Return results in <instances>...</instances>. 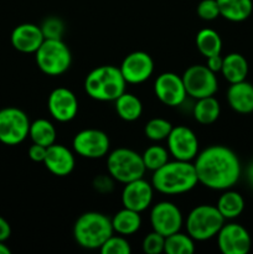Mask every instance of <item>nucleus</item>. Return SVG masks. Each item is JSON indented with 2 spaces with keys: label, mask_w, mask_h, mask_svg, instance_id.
Segmentation results:
<instances>
[{
  "label": "nucleus",
  "mask_w": 253,
  "mask_h": 254,
  "mask_svg": "<svg viewBox=\"0 0 253 254\" xmlns=\"http://www.w3.org/2000/svg\"><path fill=\"white\" fill-rule=\"evenodd\" d=\"M169 151L161 145H151L141 154L146 170L155 171L169 161Z\"/></svg>",
  "instance_id": "c756f323"
},
{
  "label": "nucleus",
  "mask_w": 253,
  "mask_h": 254,
  "mask_svg": "<svg viewBox=\"0 0 253 254\" xmlns=\"http://www.w3.org/2000/svg\"><path fill=\"white\" fill-rule=\"evenodd\" d=\"M198 184L195 165L191 161L174 160L154 171L151 185L164 195H181L192 190Z\"/></svg>",
  "instance_id": "f03ea898"
},
{
  "label": "nucleus",
  "mask_w": 253,
  "mask_h": 254,
  "mask_svg": "<svg viewBox=\"0 0 253 254\" xmlns=\"http://www.w3.org/2000/svg\"><path fill=\"white\" fill-rule=\"evenodd\" d=\"M196 104L193 106V118L197 123L202 126L215 123L221 113V107L217 99L213 96L205 97V98L196 99Z\"/></svg>",
  "instance_id": "393cba45"
},
{
  "label": "nucleus",
  "mask_w": 253,
  "mask_h": 254,
  "mask_svg": "<svg viewBox=\"0 0 253 254\" xmlns=\"http://www.w3.org/2000/svg\"><path fill=\"white\" fill-rule=\"evenodd\" d=\"M166 141L169 154L176 160L191 161L197 156L198 139L193 130L188 127H173Z\"/></svg>",
  "instance_id": "f8f14e48"
},
{
  "label": "nucleus",
  "mask_w": 253,
  "mask_h": 254,
  "mask_svg": "<svg viewBox=\"0 0 253 254\" xmlns=\"http://www.w3.org/2000/svg\"><path fill=\"white\" fill-rule=\"evenodd\" d=\"M47 108L55 121L67 123L76 118L78 113V99L71 89L59 87L50 93Z\"/></svg>",
  "instance_id": "dca6fc26"
},
{
  "label": "nucleus",
  "mask_w": 253,
  "mask_h": 254,
  "mask_svg": "<svg viewBox=\"0 0 253 254\" xmlns=\"http://www.w3.org/2000/svg\"><path fill=\"white\" fill-rule=\"evenodd\" d=\"M217 245L223 254H247L252 247L248 231L238 223H226L217 233Z\"/></svg>",
  "instance_id": "ddd939ff"
},
{
  "label": "nucleus",
  "mask_w": 253,
  "mask_h": 254,
  "mask_svg": "<svg viewBox=\"0 0 253 254\" xmlns=\"http://www.w3.org/2000/svg\"><path fill=\"white\" fill-rule=\"evenodd\" d=\"M193 165L198 184L217 191H225L235 186L242 173L237 154L225 145L206 148L197 154Z\"/></svg>",
  "instance_id": "f257e3e1"
},
{
  "label": "nucleus",
  "mask_w": 253,
  "mask_h": 254,
  "mask_svg": "<svg viewBox=\"0 0 253 254\" xmlns=\"http://www.w3.org/2000/svg\"><path fill=\"white\" fill-rule=\"evenodd\" d=\"M223 64V57L220 55H213V56H210L206 59V66L211 69L212 72L217 73V72H221V68H222Z\"/></svg>",
  "instance_id": "4c0bfd02"
},
{
  "label": "nucleus",
  "mask_w": 253,
  "mask_h": 254,
  "mask_svg": "<svg viewBox=\"0 0 253 254\" xmlns=\"http://www.w3.org/2000/svg\"><path fill=\"white\" fill-rule=\"evenodd\" d=\"M154 195V188L151 184L141 179L124 184L122 191V205L126 208L143 212L151 205Z\"/></svg>",
  "instance_id": "f3484780"
},
{
  "label": "nucleus",
  "mask_w": 253,
  "mask_h": 254,
  "mask_svg": "<svg viewBox=\"0 0 253 254\" xmlns=\"http://www.w3.org/2000/svg\"><path fill=\"white\" fill-rule=\"evenodd\" d=\"M94 189L99 192H111L112 189H113V183H112L111 178L108 176H98V178L94 179L93 181Z\"/></svg>",
  "instance_id": "e433bc0d"
},
{
  "label": "nucleus",
  "mask_w": 253,
  "mask_h": 254,
  "mask_svg": "<svg viewBox=\"0 0 253 254\" xmlns=\"http://www.w3.org/2000/svg\"><path fill=\"white\" fill-rule=\"evenodd\" d=\"M246 175H247L248 184L251 185V188H253V161L250 164V165H248L247 173H246Z\"/></svg>",
  "instance_id": "ea45409f"
},
{
  "label": "nucleus",
  "mask_w": 253,
  "mask_h": 254,
  "mask_svg": "<svg viewBox=\"0 0 253 254\" xmlns=\"http://www.w3.org/2000/svg\"><path fill=\"white\" fill-rule=\"evenodd\" d=\"M102 254H130L131 248L126 236L112 235L99 248Z\"/></svg>",
  "instance_id": "2f4dec72"
},
{
  "label": "nucleus",
  "mask_w": 253,
  "mask_h": 254,
  "mask_svg": "<svg viewBox=\"0 0 253 254\" xmlns=\"http://www.w3.org/2000/svg\"><path fill=\"white\" fill-rule=\"evenodd\" d=\"M216 207L225 220H233L245 210V200L240 192L228 189L220 196Z\"/></svg>",
  "instance_id": "b1692460"
},
{
  "label": "nucleus",
  "mask_w": 253,
  "mask_h": 254,
  "mask_svg": "<svg viewBox=\"0 0 253 254\" xmlns=\"http://www.w3.org/2000/svg\"><path fill=\"white\" fill-rule=\"evenodd\" d=\"M44 165L52 175L64 178L74 170L76 159L67 146L55 143L47 148Z\"/></svg>",
  "instance_id": "a211bd4d"
},
{
  "label": "nucleus",
  "mask_w": 253,
  "mask_h": 254,
  "mask_svg": "<svg viewBox=\"0 0 253 254\" xmlns=\"http://www.w3.org/2000/svg\"><path fill=\"white\" fill-rule=\"evenodd\" d=\"M225 221L216 206H196L186 218V231L193 241H208L217 236Z\"/></svg>",
  "instance_id": "0eeeda50"
},
{
  "label": "nucleus",
  "mask_w": 253,
  "mask_h": 254,
  "mask_svg": "<svg viewBox=\"0 0 253 254\" xmlns=\"http://www.w3.org/2000/svg\"><path fill=\"white\" fill-rule=\"evenodd\" d=\"M173 126L169 121L164 118H153L146 123L144 133L148 139L153 141L165 140L170 134Z\"/></svg>",
  "instance_id": "7c9ffc66"
},
{
  "label": "nucleus",
  "mask_w": 253,
  "mask_h": 254,
  "mask_svg": "<svg viewBox=\"0 0 253 254\" xmlns=\"http://www.w3.org/2000/svg\"><path fill=\"white\" fill-rule=\"evenodd\" d=\"M37 67L47 76H61L72 64V55L62 39H45L35 52Z\"/></svg>",
  "instance_id": "423d86ee"
},
{
  "label": "nucleus",
  "mask_w": 253,
  "mask_h": 254,
  "mask_svg": "<svg viewBox=\"0 0 253 254\" xmlns=\"http://www.w3.org/2000/svg\"><path fill=\"white\" fill-rule=\"evenodd\" d=\"M183 213L173 202L161 201L153 206L150 211V225L153 231L164 237L179 232L183 227Z\"/></svg>",
  "instance_id": "9b49d317"
},
{
  "label": "nucleus",
  "mask_w": 253,
  "mask_h": 254,
  "mask_svg": "<svg viewBox=\"0 0 253 254\" xmlns=\"http://www.w3.org/2000/svg\"><path fill=\"white\" fill-rule=\"evenodd\" d=\"M44 40L41 27L30 22L17 25L10 36L12 47L22 54H35Z\"/></svg>",
  "instance_id": "6ab92c4d"
},
{
  "label": "nucleus",
  "mask_w": 253,
  "mask_h": 254,
  "mask_svg": "<svg viewBox=\"0 0 253 254\" xmlns=\"http://www.w3.org/2000/svg\"><path fill=\"white\" fill-rule=\"evenodd\" d=\"M198 17L205 21H212L220 16L217 0H201L196 7Z\"/></svg>",
  "instance_id": "f704fd0d"
},
{
  "label": "nucleus",
  "mask_w": 253,
  "mask_h": 254,
  "mask_svg": "<svg viewBox=\"0 0 253 254\" xmlns=\"http://www.w3.org/2000/svg\"><path fill=\"white\" fill-rule=\"evenodd\" d=\"M72 146L77 155L86 159H101L108 155L109 136L99 129H83L74 135Z\"/></svg>",
  "instance_id": "9d476101"
},
{
  "label": "nucleus",
  "mask_w": 253,
  "mask_h": 254,
  "mask_svg": "<svg viewBox=\"0 0 253 254\" xmlns=\"http://www.w3.org/2000/svg\"><path fill=\"white\" fill-rule=\"evenodd\" d=\"M126 82L119 67L111 64L92 69L84 79L86 93L99 102H114L126 92Z\"/></svg>",
  "instance_id": "7ed1b4c3"
},
{
  "label": "nucleus",
  "mask_w": 253,
  "mask_h": 254,
  "mask_svg": "<svg viewBox=\"0 0 253 254\" xmlns=\"http://www.w3.org/2000/svg\"><path fill=\"white\" fill-rule=\"evenodd\" d=\"M196 47L206 59L213 55H220L222 50V40L217 31L212 29H202L196 35Z\"/></svg>",
  "instance_id": "cd10ccee"
},
{
  "label": "nucleus",
  "mask_w": 253,
  "mask_h": 254,
  "mask_svg": "<svg viewBox=\"0 0 253 254\" xmlns=\"http://www.w3.org/2000/svg\"><path fill=\"white\" fill-rule=\"evenodd\" d=\"M107 170L113 180L128 184L144 178L146 168L140 154L128 148H118L108 154Z\"/></svg>",
  "instance_id": "39448f33"
},
{
  "label": "nucleus",
  "mask_w": 253,
  "mask_h": 254,
  "mask_svg": "<svg viewBox=\"0 0 253 254\" xmlns=\"http://www.w3.org/2000/svg\"><path fill=\"white\" fill-rule=\"evenodd\" d=\"M11 236V227L4 217L0 216V242H6Z\"/></svg>",
  "instance_id": "58836bf2"
},
{
  "label": "nucleus",
  "mask_w": 253,
  "mask_h": 254,
  "mask_svg": "<svg viewBox=\"0 0 253 254\" xmlns=\"http://www.w3.org/2000/svg\"><path fill=\"white\" fill-rule=\"evenodd\" d=\"M113 231L122 236H131L140 230L141 217L140 212L123 207L112 218Z\"/></svg>",
  "instance_id": "5701e85b"
},
{
  "label": "nucleus",
  "mask_w": 253,
  "mask_h": 254,
  "mask_svg": "<svg viewBox=\"0 0 253 254\" xmlns=\"http://www.w3.org/2000/svg\"><path fill=\"white\" fill-rule=\"evenodd\" d=\"M164 246H165V237L160 233L153 232L148 233L144 237L141 247H143L144 253L146 254H160L164 252Z\"/></svg>",
  "instance_id": "72a5a7b5"
},
{
  "label": "nucleus",
  "mask_w": 253,
  "mask_h": 254,
  "mask_svg": "<svg viewBox=\"0 0 253 254\" xmlns=\"http://www.w3.org/2000/svg\"><path fill=\"white\" fill-rule=\"evenodd\" d=\"M46 146L39 145V144H32L29 148V158L35 163H44L45 158H46Z\"/></svg>",
  "instance_id": "c9c22d12"
},
{
  "label": "nucleus",
  "mask_w": 253,
  "mask_h": 254,
  "mask_svg": "<svg viewBox=\"0 0 253 254\" xmlns=\"http://www.w3.org/2000/svg\"><path fill=\"white\" fill-rule=\"evenodd\" d=\"M40 27L45 39H62L64 32L63 21L57 16L46 17Z\"/></svg>",
  "instance_id": "473e14b6"
},
{
  "label": "nucleus",
  "mask_w": 253,
  "mask_h": 254,
  "mask_svg": "<svg viewBox=\"0 0 253 254\" xmlns=\"http://www.w3.org/2000/svg\"><path fill=\"white\" fill-rule=\"evenodd\" d=\"M220 16L232 22L247 20L253 11L252 0H217Z\"/></svg>",
  "instance_id": "412c9836"
},
{
  "label": "nucleus",
  "mask_w": 253,
  "mask_h": 254,
  "mask_svg": "<svg viewBox=\"0 0 253 254\" xmlns=\"http://www.w3.org/2000/svg\"><path fill=\"white\" fill-rule=\"evenodd\" d=\"M227 102L231 108L240 114L253 112V84L245 81L231 83L227 91Z\"/></svg>",
  "instance_id": "aec40b11"
},
{
  "label": "nucleus",
  "mask_w": 253,
  "mask_h": 254,
  "mask_svg": "<svg viewBox=\"0 0 253 254\" xmlns=\"http://www.w3.org/2000/svg\"><path fill=\"white\" fill-rule=\"evenodd\" d=\"M181 77L186 93L193 99L215 96L218 89L216 73L211 71L206 64H192L184 72Z\"/></svg>",
  "instance_id": "1a4fd4ad"
},
{
  "label": "nucleus",
  "mask_w": 253,
  "mask_h": 254,
  "mask_svg": "<svg viewBox=\"0 0 253 254\" xmlns=\"http://www.w3.org/2000/svg\"><path fill=\"white\" fill-rule=\"evenodd\" d=\"M116 103V111L119 118L126 122H134L140 118L143 113V104L140 99L134 94L124 92L122 96L114 101Z\"/></svg>",
  "instance_id": "a878e982"
},
{
  "label": "nucleus",
  "mask_w": 253,
  "mask_h": 254,
  "mask_svg": "<svg viewBox=\"0 0 253 254\" xmlns=\"http://www.w3.org/2000/svg\"><path fill=\"white\" fill-rule=\"evenodd\" d=\"M164 252L166 254H192L195 252V241L180 231L165 237Z\"/></svg>",
  "instance_id": "c85d7f7f"
},
{
  "label": "nucleus",
  "mask_w": 253,
  "mask_h": 254,
  "mask_svg": "<svg viewBox=\"0 0 253 254\" xmlns=\"http://www.w3.org/2000/svg\"><path fill=\"white\" fill-rule=\"evenodd\" d=\"M11 251L10 248L5 245V242H0V254H10Z\"/></svg>",
  "instance_id": "a19ab883"
},
{
  "label": "nucleus",
  "mask_w": 253,
  "mask_h": 254,
  "mask_svg": "<svg viewBox=\"0 0 253 254\" xmlns=\"http://www.w3.org/2000/svg\"><path fill=\"white\" fill-rule=\"evenodd\" d=\"M154 92L159 101L168 107H179L188 97L183 77L174 72L159 74L154 83Z\"/></svg>",
  "instance_id": "4468645a"
},
{
  "label": "nucleus",
  "mask_w": 253,
  "mask_h": 254,
  "mask_svg": "<svg viewBox=\"0 0 253 254\" xmlns=\"http://www.w3.org/2000/svg\"><path fill=\"white\" fill-rule=\"evenodd\" d=\"M221 73L231 83L245 81L248 74V62L245 56L237 52H232L223 57Z\"/></svg>",
  "instance_id": "4be33fe9"
},
{
  "label": "nucleus",
  "mask_w": 253,
  "mask_h": 254,
  "mask_svg": "<svg viewBox=\"0 0 253 254\" xmlns=\"http://www.w3.org/2000/svg\"><path fill=\"white\" fill-rule=\"evenodd\" d=\"M29 136L31 138L32 143L49 148L50 145L56 143L57 131L51 122L41 118L30 124Z\"/></svg>",
  "instance_id": "bb28decb"
},
{
  "label": "nucleus",
  "mask_w": 253,
  "mask_h": 254,
  "mask_svg": "<svg viewBox=\"0 0 253 254\" xmlns=\"http://www.w3.org/2000/svg\"><path fill=\"white\" fill-rule=\"evenodd\" d=\"M113 233L111 218L96 211L82 213L73 226L74 241L86 250H99Z\"/></svg>",
  "instance_id": "20e7f679"
},
{
  "label": "nucleus",
  "mask_w": 253,
  "mask_h": 254,
  "mask_svg": "<svg viewBox=\"0 0 253 254\" xmlns=\"http://www.w3.org/2000/svg\"><path fill=\"white\" fill-rule=\"evenodd\" d=\"M29 117L24 111L15 107L0 109V143L17 145L29 135Z\"/></svg>",
  "instance_id": "6e6552de"
},
{
  "label": "nucleus",
  "mask_w": 253,
  "mask_h": 254,
  "mask_svg": "<svg viewBox=\"0 0 253 254\" xmlns=\"http://www.w3.org/2000/svg\"><path fill=\"white\" fill-rule=\"evenodd\" d=\"M119 69L126 83L140 84L148 81L153 74L154 61L146 52L134 51L126 55Z\"/></svg>",
  "instance_id": "2eb2a0df"
}]
</instances>
